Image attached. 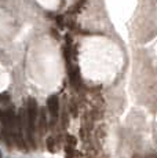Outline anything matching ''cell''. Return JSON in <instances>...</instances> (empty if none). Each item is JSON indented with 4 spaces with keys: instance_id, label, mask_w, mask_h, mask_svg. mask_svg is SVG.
Here are the masks:
<instances>
[{
    "instance_id": "obj_1",
    "label": "cell",
    "mask_w": 157,
    "mask_h": 158,
    "mask_svg": "<svg viewBox=\"0 0 157 158\" xmlns=\"http://www.w3.org/2000/svg\"><path fill=\"white\" fill-rule=\"evenodd\" d=\"M26 111H28V118H29V127H31V131L32 132H35L36 121H37V102H36L33 98H29Z\"/></svg>"
},
{
    "instance_id": "obj_2",
    "label": "cell",
    "mask_w": 157,
    "mask_h": 158,
    "mask_svg": "<svg viewBox=\"0 0 157 158\" xmlns=\"http://www.w3.org/2000/svg\"><path fill=\"white\" fill-rule=\"evenodd\" d=\"M47 107L51 115V121L55 123L57 118H58V111H59V99L57 95H51L47 101Z\"/></svg>"
},
{
    "instance_id": "obj_3",
    "label": "cell",
    "mask_w": 157,
    "mask_h": 158,
    "mask_svg": "<svg viewBox=\"0 0 157 158\" xmlns=\"http://www.w3.org/2000/svg\"><path fill=\"white\" fill-rule=\"evenodd\" d=\"M69 69V81H70V84L73 85L74 88H78L81 84V78H80V73H78V68L77 66H72V65H68Z\"/></svg>"
},
{
    "instance_id": "obj_4",
    "label": "cell",
    "mask_w": 157,
    "mask_h": 158,
    "mask_svg": "<svg viewBox=\"0 0 157 158\" xmlns=\"http://www.w3.org/2000/svg\"><path fill=\"white\" fill-rule=\"evenodd\" d=\"M39 120H40V125H39V128H40V132L43 133V132H46V129H47V118H46V111L44 110H41Z\"/></svg>"
},
{
    "instance_id": "obj_5",
    "label": "cell",
    "mask_w": 157,
    "mask_h": 158,
    "mask_svg": "<svg viewBox=\"0 0 157 158\" xmlns=\"http://www.w3.org/2000/svg\"><path fill=\"white\" fill-rule=\"evenodd\" d=\"M47 148L50 153H55V139H54L53 136H50V138L47 139Z\"/></svg>"
},
{
    "instance_id": "obj_6",
    "label": "cell",
    "mask_w": 157,
    "mask_h": 158,
    "mask_svg": "<svg viewBox=\"0 0 157 158\" xmlns=\"http://www.w3.org/2000/svg\"><path fill=\"white\" fill-rule=\"evenodd\" d=\"M86 2H87V0H78L76 4L73 6V8H72V13H78V11H81V8L84 7Z\"/></svg>"
},
{
    "instance_id": "obj_7",
    "label": "cell",
    "mask_w": 157,
    "mask_h": 158,
    "mask_svg": "<svg viewBox=\"0 0 157 158\" xmlns=\"http://www.w3.org/2000/svg\"><path fill=\"white\" fill-rule=\"evenodd\" d=\"M55 21H57V23H58L59 28H63V26H65V21H63V17H62V15H58V17L55 18Z\"/></svg>"
},
{
    "instance_id": "obj_8",
    "label": "cell",
    "mask_w": 157,
    "mask_h": 158,
    "mask_svg": "<svg viewBox=\"0 0 157 158\" xmlns=\"http://www.w3.org/2000/svg\"><path fill=\"white\" fill-rule=\"evenodd\" d=\"M66 142H68L69 146H76V138H74V136H68Z\"/></svg>"
},
{
    "instance_id": "obj_9",
    "label": "cell",
    "mask_w": 157,
    "mask_h": 158,
    "mask_svg": "<svg viewBox=\"0 0 157 158\" xmlns=\"http://www.w3.org/2000/svg\"><path fill=\"white\" fill-rule=\"evenodd\" d=\"M70 109H72V114H73V117H76L77 115V106H76V103H72L70 105Z\"/></svg>"
},
{
    "instance_id": "obj_10",
    "label": "cell",
    "mask_w": 157,
    "mask_h": 158,
    "mask_svg": "<svg viewBox=\"0 0 157 158\" xmlns=\"http://www.w3.org/2000/svg\"><path fill=\"white\" fill-rule=\"evenodd\" d=\"M0 158H2V156H0Z\"/></svg>"
}]
</instances>
